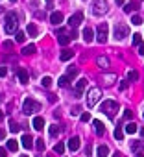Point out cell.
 Here are the masks:
<instances>
[{"label": "cell", "instance_id": "1", "mask_svg": "<svg viewBox=\"0 0 144 157\" xmlns=\"http://www.w3.org/2000/svg\"><path fill=\"white\" fill-rule=\"evenodd\" d=\"M17 26H19V17H17L15 11H9L6 15V26H4L6 33H15L17 32Z\"/></svg>", "mask_w": 144, "mask_h": 157}, {"label": "cell", "instance_id": "2", "mask_svg": "<svg viewBox=\"0 0 144 157\" xmlns=\"http://www.w3.org/2000/svg\"><path fill=\"white\" fill-rule=\"evenodd\" d=\"M37 111H41V104L37 100H33V98L24 100V104H22V113L24 115H33V113H37Z\"/></svg>", "mask_w": 144, "mask_h": 157}, {"label": "cell", "instance_id": "3", "mask_svg": "<svg viewBox=\"0 0 144 157\" xmlns=\"http://www.w3.org/2000/svg\"><path fill=\"white\" fill-rule=\"evenodd\" d=\"M100 111H102L104 115H107L109 118H115L116 111H118V104H116L115 100H105V102L100 105Z\"/></svg>", "mask_w": 144, "mask_h": 157}, {"label": "cell", "instance_id": "4", "mask_svg": "<svg viewBox=\"0 0 144 157\" xmlns=\"http://www.w3.org/2000/svg\"><path fill=\"white\" fill-rule=\"evenodd\" d=\"M100 98H102V91H100L98 87L89 89V93H87V105L89 107H94L96 104L100 102Z\"/></svg>", "mask_w": 144, "mask_h": 157}, {"label": "cell", "instance_id": "5", "mask_svg": "<svg viewBox=\"0 0 144 157\" xmlns=\"http://www.w3.org/2000/svg\"><path fill=\"white\" fill-rule=\"evenodd\" d=\"M109 11V4H107V0H94L92 2V13L94 15H105Z\"/></svg>", "mask_w": 144, "mask_h": 157}, {"label": "cell", "instance_id": "6", "mask_svg": "<svg viewBox=\"0 0 144 157\" xmlns=\"http://www.w3.org/2000/svg\"><path fill=\"white\" fill-rule=\"evenodd\" d=\"M107 37H109V26L105 22H102V24L96 28V41L104 44V43H107Z\"/></svg>", "mask_w": 144, "mask_h": 157}, {"label": "cell", "instance_id": "7", "mask_svg": "<svg viewBox=\"0 0 144 157\" xmlns=\"http://www.w3.org/2000/svg\"><path fill=\"white\" fill-rule=\"evenodd\" d=\"M128 35H129V28L126 24H115V39L116 41H122Z\"/></svg>", "mask_w": 144, "mask_h": 157}, {"label": "cell", "instance_id": "8", "mask_svg": "<svg viewBox=\"0 0 144 157\" xmlns=\"http://www.w3.org/2000/svg\"><path fill=\"white\" fill-rule=\"evenodd\" d=\"M83 22V13L81 11H78V13H74L70 19H68V26H72V28H78L80 24Z\"/></svg>", "mask_w": 144, "mask_h": 157}, {"label": "cell", "instance_id": "9", "mask_svg": "<svg viewBox=\"0 0 144 157\" xmlns=\"http://www.w3.org/2000/svg\"><path fill=\"white\" fill-rule=\"evenodd\" d=\"M50 22H52L54 26L61 24V22H63V13H61V11H54V13L50 15Z\"/></svg>", "mask_w": 144, "mask_h": 157}, {"label": "cell", "instance_id": "10", "mask_svg": "<svg viewBox=\"0 0 144 157\" xmlns=\"http://www.w3.org/2000/svg\"><path fill=\"white\" fill-rule=\"evenodd\" d=\"M17 76H19V81H20L22 85H26V83H28V80H30V76H28V70H26V69H19Z\"/></svg>", "mask_w": 144, "mask_h": 157}, {"label": "cell", "instance_id": "11", "mask_svg": "<svg viewBox=\"0 0 144 157\" xmlns=\"http://www.w3.org/2000/svg\"><path fill=\"white\" fill-rule=\"evenodd\" d=\"M92 128L96 131V135H104V133H105V128H104V124L100 120H92Z\"/></svg>", "mask_w": 144, "mask_h": 157}, {"label": "cell", "instance_id": "12", "mask_svg": "<svg viewBox=\"0 0 144 157\" xmlns=\"http://www.w3.org/2000/svg\"><path fill=\"white\" fill-rule=\"evenodd\" d=\"M96 63H98V67H100V69H104V70H105V69H109V65H111V63H109V59H107L105 56L96 57Z\"/></svg>", "mask_w": 144, "mask_h": 157}, {"label": "cell", "instance_id": "13", "mask_svg": "<svg viewBox=\"0 0 144 157\" xmlns=\"http://www.w3.org/2000/svg\"><path fill=\"white\" fill-rule=\"evenodd\" d=\"M92 39H94V30L92 28H85L83 30V41L85 43H92Z\"/></svg>", "mask_w": 144, "mask_h": 157}, {"label": "cell", "instance_id": "14", "mask_svg": "<svg viewBox=\"0 0 144 157\" xmlns=\"http://www.w3.org/2000/svg\"><path fill=\"white\" fill-rule=\"evenodd\" d=\"M32 126H33V129L41 131V129L44 128V118H43V117H35V118H33V122H32Z\"/></svg>", "mask_w": 144, "mask_h": 157}, {"label": "cell", "instance_id": "15", "mask_svg": "<svg viewBox=\"0 0 144 157\" xmlns=\"http://www.w3.org/2000/svg\"><path fill=\"white\" fill-rule=\"evenodd\" d=\"M80 144H81V141H80V137H72V139L68 141V148H70L72 152H76V150L80 148Z\"/></svg>", "mask_w": 144, "mask_h": 157}, {"label": "cell", "instance_id": "16", "mask_svg": "<svg viewBox=\"0 0 144 157\" xmlns=\"http://www.w3.org/2000/svg\"><path fill=\"white\" fill-rule=\"evenodd\" d=\"M72 57H74V52H72L70 48H65V50L61 52V56H59L61 61H68V59H72Z\"/></svg>", "mask_w": 144, "mask_h": 157}, {"label": "cell", "instance_id": "17", "mask_svg": "<svg viewBox=\"0 0 144 157\" xmlns=\"http://www.w3.org/2000/svg\"><path fill=\"white\" fill-rule=\"evenodd\" d=\"M22 146L26 148V150H30V148L33 146V139H32L30 135H22Z\"/></svg>", "mask_w": 144, "mask_h": 157}, {"label": "cell", "instance_id": "18", "mask_svg": "<svg viewBox=\"0 0 144 157\" xmlns=\"http://www.w3.org/2000/svg\"><path fill=\"white\" fill-rule=\"evenodd\" d=\"M96 155H98V157H107V155H109V148H107L105 144L98 146V150H96Z\"/></svg>", "mask_w": 144, "mask_h": 157}, {"label": "cell", "instance_id": "19", "mask_svg": "<svg viewBox=\"0 0 144 157\" xmlns=\"http://www.w3.org/2000/svg\"><path fill=\"white\" fill-rule=\"evenodd\" d=\"M139 6H140V2H129V4L124 6V11H126V13H133Z\"/></svg>", "mask_w": 144, "mask_h": 157}, {"label": "cell", "instance_id": "20", "mask_svg": "<svg viewBox=\"0 0 144 157\" xmlns=\"http://www.w3.org/2000/svg\"><path fill=\"white\" fill-rule=\"evenodd\" d=\"M26 32H28V35H32V37H37V33H39V28H37L35 24H28Z\"/></svg>", "mask_w": 144, "mask_h": 157}, {"label": "cell", "instance_id": "21", "mask_svg": "<svg viewBox=\"0 0 144 157\" xmlns=\"http://www.w3.org/2000/svg\"><path fill=\"white\" fill-rule=\"evenodd\" d=\"M142 148H144V142H142V141H135V142L131 144V150H133L135 153H139V152H142Z\"/></svg>", "mask_w": 144, "mask_h": 157}, {"label": "cell", "instance_id": "22", "mask_svg": "<svg viewBox=\"0 0 144 157\" xmlns=\"http://www.w3.org/2000/svg\"><path fill=\"white\" fill-rule=\"evenodd\" d=\"M85 87H87V80H85V78H80V80H78V83H76V91H78V93H81Z\"/></svg>", "mask_w": 144, "mask_h": 157}, {"label": "cell", "instance_id": "23", "mask_svg": "<svg viewBox=\"0 0 144 157\" xmlns=\"http://www.w3.org/2000/svg\"><path fill=\"white\" fill-rule=\"evenodd\" d=\"M35 50H37V48H35V44H28V46H24V48H22V54H24V56H32Z\"/></svg>", "mask_w": 144, "mask_h": 157}, {"label": "cell", "instance_id": "24", "mask_svg": "<svg viewBox=\"0 0 144 157\" xmlns=\"http://www.w3.org/2000/svg\"><path fill=\"white\" fill-rule=\"evenodd\" d=\"M70 39H72V37L63 35V33H59V37H57V41H59V44H61V46H67V44L70 43Z\"/></svg>", "mask_w": 144, "mask_h": 157}, {"label": "cell", "instance_id": "25", "mask_svg": "<svg viewBox=\"0 0 144 157\" xmlns=\"http://www.w3.org/2000/svg\"><path fill=\"white\" fill-rule=\"evenodd\" d=\"M124 128H126V133H129V135L137 133V124H135V122H129V124H126Z\"/></svg>", "mask_w": 144, "mask_h": 157}, {"label": "cell", "instance_id": "26", "mask_svg": "<svg viewBox=\"0 0 144 157\" xmlns=\"http://www.w3.org/2000/svg\"><path fill=\"white\" fill-rule=\"evenodd\" d=\"M8 150H9V152H17V150H19V142H17L15 139H9V141H8Z\"/></svg>", "mask_w": 144, "mask_h": 157}, {"label": "cell", "instance_id": "27", "mask_svg": "<svg viewBox=\"0 0 144 157\" xmlns=\"http://www.w3.org/2000/svg\"><path fill=\"white\" fill-rule=\"evenodd\" d=\"M115 139L116 141H122L124 139V131H122V128H120V126H116V129H115Z\"/></svg>", "mask_w": 144, "mask_h": 157}, {"label": "cell", "instance_id": "28", "mask_svg": "<svg viewBox=\"0 0 144 157\" xmlns=\"http://www.w3.org/2000/svg\"><path fill=\"white\" fill-rule=\"evenodd\" d=\"M67 76L72 80V78H76L78 76V67H68V72H67Z\"/></svg>", "mask_w": 144, "mask_h": 157}, {"label": "cell", "instance_id": "29", "mask_svg": "<svg viewBox=\"0 0 144 157\" xmlns=\"http://www.w3.org/2000/svg\"><path fill=\"white\" fill-rule=\"evenodd\" d=\"M15 41L17 43H24L26 41V33L24 32H15Z\"/></svg>", "mask_w": 144, "mask_h": 157}, {"label": "cell", "instance_id": "30", "mask_svg": "<svg viewBox=\"0 0 144 157\" xmlns=\"http://www.w3.org/2000/svg\"><path fill=\"white\" fill-rule=\"evenodd\" d=\"M68 83H70V78H68V76H61V78H59V81H57V85H59V87H67Z\"/></svg>", "mask_w": 144, "mask_h": 157}, {"label": "cell", "instance_id": "31", "mask_svg": "<svg viewBox=\"0 0 144 157\" xmlns=\"http://www.w3.org/2000/svg\"><path fill=\"white\" fill-rule=\"evenodd\" d=\"M59 126H50V129H48V133H50V137H57V133H59Z\"/></svg>", "mask_w": 144, "mask_h": 157}, {"label": "cell", "instance_id": "32", "mask_svg": "<svg viewBox=\"0 0 144 157\" xmlns=\"http://www.w3.org/2000/svg\"><path fill=\"white\" fill-rule=\"evenodd\" d=\"M137 80H139L137 70H129V72H128V81H137Z\"/></svg>", "mask_w": 144, "mask_h": 157}, {"label": "cell", "instance_id": "33", "mask_svg": "<svg viewBox=\"0 0 144 157\" xmlns=\"http://www.w3.org/2000/svg\"><path fill=\"white\" fill-rule=\"evenodd\" d=\"M131 24H135V26L142 24V17H140V15H133V17H131Z\"/></svg>", "mask_w": 144, "mask_h": 157}, {"label": "cell", "instance_id": "34", "mask_svg": "<svg viewBox=\"0 0 144 157\" xmlns=\"http://www.w3.org/2000/svg\"><path fill=\"white\" fill-rule=\"evenodd\" d=\"M41 83H43V87H46V89H48V87L52 85V78H50V76H44V78L41 80Z\"/></svg>", "mask_w": 144, "mask_h": 157}, {"label": "cell", "instance_id": "35", "mask_svg": "<svg viewBox=\"0 0 144 157\" xmlns=\"http://www.w3.org/2000/svg\"><path fill=\"white\" fill-rule=\"evenodd\" d=\"M54 152H56V153H63V152H65V144H63V142H57V144L54 146Z\"/></svg>", "mask_w": 144, "mask_h": 157}, {"label": "cell", "instance_id": "36", "mask_svg": "<svg viewBox=\"0 0 144 157\" xmlns=\"http://www.w3.org/2000/svg\"><path fill=\"white\" fill-rule=\"evenodd\" d=\"M9 129H11L13 133H17L20 128H19V124H17V122H13V120H11V122H9Z\"/></svg>", "mask_w": 144, "mask_h": 157}, {"label": "cell", "instance_id": "37", "mask_svg": "<svg viewBox=\"0 0 144 157\" xmlns=\"http://www.w3.org/2000/svg\"><path fill=\"white\" fill-rule=\"evenodd\" d=\"M35 146H37V150H39V152H43V150H44V141H43V139H37Z\"/></svg>", "mask_w": 144, "mask_h": 157}, {"label": "cell", "instance_id": "38", "mask_svg": "<svg viewBox=\"0 0 144 157\" xmlns=\"http://www.w3.org/2000/svg\"><path fill=\"white\" fill-rule=\"evenodd\" d=\"M140 43H142V41H140V33H135V35H133V44H135V46H139Z\"/></svg>", "mask_w": 144, "mask_h": 157}, {"label": "cell", "instance_id": "39", "mask_svg": "<svg viewBox=\"0 0 144 157\" xmlns=\"http://www.w3.org/2000/svg\"><path fill=\"white\" fill-rule=\"evenodd\" d=\"M2 46H4L6 50H9V48H13V43H11V41H4V44H2Z\"/></svg>", "mask_w": 144, "mask_h": 157}, {"label": "cell", "instance_id": "40", "mask_svg": "<svg viewBox=\"0 0 144 157\" xmlns=\"http://www.w3.org/2000/svg\"><path fill=\"white\" fill-rule=\"evenodd\" d=\"M89 120H91V115L89 113H83L81 115V122H89Z\"/></svg>", "mask_w": 144, "mask_h": 157}, {"label": "cell", "instance_id": "41", "mask_svg": "<svg viewBox=\"0 0 144 157\" xmlns=\"http://www.w3.org/2000/svg\"><path fill=\"white\" fill-rule=\"evenodd\" d=\"M113 80H115V74H111V76H105V83L109 85V83H113Z\"/></svg>", "mask_w": 144, "mask_h": 157}, {"label": "cell", "instance_id": "42", "mask_svg": "<svg viewBox=\"0 0 144 157\" xmlns=\"http://www.w3.org/2000/svg\"><path fill=\"white\" fill-rule=\"evenodd\" d=\"M131 117H133V113H131L129 109H126V111H124V118H131Z\"/></svg>", "mask_w": 144, "mask_h": 157}, {"label": "cell", "instance_id": "43", "mask_svg": "<svg viewBox=\"0 0 144 157\" xmlns=\"http://www.w3.org/2000/svg\"><path fill=\"white\" fill-rule=\"evenodd\" d=\"M80 111H81L80 107H72V111H70V113H72V115H74V117H76V115H80Z\"/></svg>", "mask_w": 144, "mask_h": 157}, {"label": "cell", "instance_id": "44", "mask_svg": "<svg viewBox=\"0 0 144 157\" xmlns=\"http://www.w3.org/2000/svg\"><path fill=\"white\" fill-rule=\"evenodd\" d=\"M48 100L54 104V102H57V96H56V94H48Z\"/></svg>", "mask_w": 144, "mask_h": 157}, {"label": "cell", "instance_id": "45", "mask_svg": "<svg viewBox=\"0 0 144 157\" xmlns=\"http://www.w3.org/2000/svg\"><path fill=\"white\" fill-rule=\"evenodd\" d=\"M139 54H140V56H144V43H140V44H139Z\"/></svg>", "mask_w": 144, "mask_h": 157}, {"label": "cell", "instance_id": "46", "mask_svg": "<svg viewBox=\"0 0 144 157\" xmlns=\"http://www.w3.org/2000/svg\"><path fill=\"white\" fill-rule=\"evenodd\" d=\"M8 74V69L6 67H0V76H6Z\"/></svg>", "mask_w": 144, "mask_h": 157}, {"label": "cell", "instance_id": "47", "mask_svg": "<svg viewBox=\"0 0 144 157\" xmlns=\"http://www.w3.org/2000/svg\"><path fill=\"white\" fill-rule=\"evenodd\" d=\"M126 87H128V83H126V81H122V83H120V85H118V89H120V91H124V89H126Z\"/></svg>", "mask_w": 144, "mask_h": 157}, {"label": "cell", "instance_id": "48", "mask_svg": "<svg viewBox=\"0 0 144 157\" xmlns=\"http://www.w3.org/2000/svg\"><path fill=\"white\" fill-rule=\"evenodd\" d=\"M0 157H6V148H0Z\"/></svg>", "mask_w": 144, "mask_h": 157}, {"label": "cell", "instance_id": "49", "mask_svg": "<svg viewBox=\"0 0 144 157\" xmlns=\"http://www.w3.org/2000/svg\"><path fill=\"white\" fill-rule=\"evenodd\" d=\"M124 2H126V0H116V4H118V6H124Z\"/></svg>", "mask_w": 144, "mask_h": 157}, {"label": "cell", "instance_id": "50", "mask_svg": "<svg viewBox=\"0 0 144 157\" xmlns=\"http://www.w3.org/2000/svg\"><path fill=\"white\" fill-rule=\"evenodd\" d=\"M0 120H4V111H0Z\"/></svg>", "mask_w": 144, "mask_h": 157}, {"label": "cell", "instance_id": "51", "mask_svg": "<svg viewBox=\"0 0 144 157\" xmlns=\"http://www.w3.org/2000/svg\"><path fill=\"white\" fill-rule=\"evenodd\" d=\"M137 157H144V153H142V152H139V153H137Z\"/></svg>", "mask_w": 144, "mask_h": 157}, {"label": "cell", "instance_id": "52", "mask_svg": "<svg viewBox=\"0 0 144 157\" xmlns=\"http://www.w3.org/2000/svg\"><path fill=\"white\" fill-rule=\"evenodd\" d=\"M140 137H144V129H140Z\"/></svg>", "mask_w": 144, "mask_h": 157}, {"label": "cell", "instance_id": "53", "mask_svg": "<svg viewBox=\"0 0 144 157\" xmlns=\"http://www.w3.org/2000/svg\"><path fill=\"white\" fill-rule=\"evenodd\" d=\"M113 157H120V153H113Z\"/></svg>", "mask_w": 144, "mask_h": 157}, {"label": "cell", "instance_id": "54", "mask_svg": "<svg viewBox=\"0 0 144 157\" xmlns=\"http://www.w3.org/2000/svg\"><path fill=\"white\" fill-rule=\"evenodd\" d=\"M9 2H13V4H15V2H17V0H9Z\"/></svg>", "mask_w": 144, "mask_h": 157}, {"label": "cell", "instance_id": "55", "mask_svg": "<svg viewBox=\"0 0 144 157\" xmlns=\"http://www.w3.org/2000/svg\"><path fill=\"white\" fill-rule=\"evenodd\" d=\"M20 157H28V155H20Z\"/></svg>", "mask_w": 144, "mask_h": 157}, {"label": "cell", "instance_id": "56", "mask_svg": "<svg viewBox=\"0 0 144 157\" xmlns=\"http://www.w3.org/2000/svg\"><path fill=\"white\" fill-rule=\"evenodd\" d=\"M46 2H52V0H46Z\"/></svg>", "mask_w": 144, "mask_h": 157}, {"label": "cell", "instance_id": "57", "mask_svg": "<svg viewBox=\"0 0 144 157\" xmlns=\"http://www.w3.org/2000/svg\"><path fill=\"white\" fill-rule=\"evenodd\" d=\"M142 117H144V113H142Z\"/></svg>", "mask_w": 144, "mask_h": 157}]
</instances>
